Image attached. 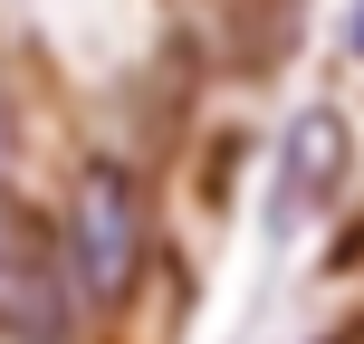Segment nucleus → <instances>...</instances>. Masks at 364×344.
<instances>
[{
  "label": "nucleus",
  "mask_w": 364,
  "mask_h": 344,
  "mask_svg": "<svg viewBox=\"0 0 364 344\" xmlns=\"http://www.w3.org/2000/svg\"><path fill=\"white\" fill-rule=\"evenodd\" d=\"M336 172H346V125H336V115L316 106L307 125L288 134V182H278V220H297V211H316V201L336 192Z\"/></svg>",
  "instance_id": "nucleus-2"
},
{
  "label": "nucleus",
  "mask_w": 364,
  "mask_h": 344,
  "mask_svg": "<svg viewBox=\"0 0 364 344\" xmlns=\"http://www.w3.org/2000/svg\"><path fill=\"white\" fill-rule=\"evenodd\" d=\"M48 239H58L68 287L87 296V306H125L134 277H144V258H154V201H144V172L115 163V153H96V163L68 182Z\"/></svg>",
  "instance_id": "nucleus-1"
},
{
  "label": "nucleus",
  "mask_w": 364,
  "mask_h": 344,
  "mask_svg": "<svg viewBox=\"0 0 364 344\" xmlns=\"http://www.w3.org/2000/svg\"><path fill=\"white\" fill-rule=\"evenodd\" d=\"M355 48H364V0H355Z\"/></svg>",
  "instance_id": "nucleus-3"
}]
</instances>
